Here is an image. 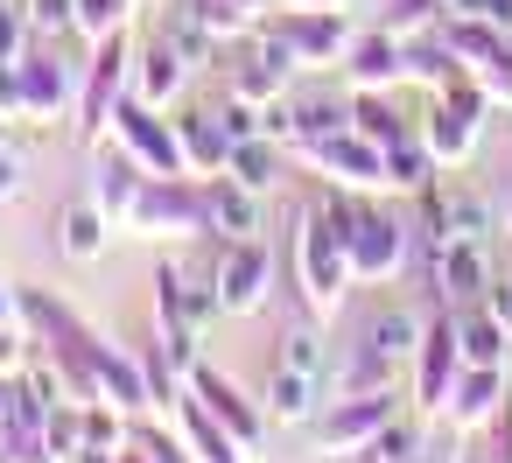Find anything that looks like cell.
<instances>
[{"label":"cell","instance_id":"16","mask_svg":"<svg viewBox=\"0 0 512 463\" xmlns=\"http://www.w3.org/2000/svg\"><path fill=\"white\" fill-rule=\"evenodd\" d=\"M197 183H204V225L218 239H260V197L246 183H232L225 169L218 176H197Z\"/></svg>","mask_w":512,"mask_h":463},{"label":"cell","instance_id":"2","mask_svg":"<svg viewBox=\"0 0 512 463\" xmlns=\"http://www.w3.org/2000/svg\"><path fill=\"white\" fill-rule=\"evenodd\" d=\"M484 85L470 78V71H456L442 92H435V106L421 113V141H428V155L442 162V169H456V162H470V148H477V127H484Z\"/></svg>","mask_w":512,"mask_h":463},{"label":"cell","instance_id":"22","mask_svg":"<svg viewBox=\"0 0 512 463\" xmlns=\"http://www.w3.org/2000/svg\"><path fill=\"white\" fill-rule=\"evenodd\" d=\"M176 141H183L190 176H218V169H225V155H232V134H225V120H218V113H183V120H176Z\"/></svg>","mask_w":512,"mask_h":463},{"label":"cell","instance_id":"12","mask_svg":"<svg viewBox=\"0 0 512 463\" xmlns=\"http://www.w3.org/2000/svg\"><path fill=\"white\" fill-rule=\"evenodd\" d=\"M456 372H463V351H456V323H449V309H442V316L421 330V351H414V400H421L428 414H449Z\"/></svg>","mask_w":512,"mask_h":463},{"label":"cell","instance_id":"40","mask_svg":"<svg viewBox=\"0 0 512 463\" xmlns=\"http://www.w3.org/2000/svg\"><path fill=\"white\" fill-rule=\"evenodd\" d=\"M463 463H484V456H463Z\"/></svg>","mask_w":512,"mask_h":463},{"label":"cell","instance_id":"4","mask_svg":"<svg viewBox=\"0 0 512 463\" xmlns=\"http://www.w3.org/2000/svg\"><path fill=\"white\" fill-rule=\"evenodd\" d=\"M295 155L330 176L337 190H386V148L365 141L358 127H337V134H316V141H295Z\"/></svg>","mask_w":512,"mask_h":463},{"label":"cell","instance_id":"39","mask_svg":"<svg viewBox=\"0 0 512 463\" xmlns=\"http://www.w3.org/2000/svg\"><path fill=\"white\" fill-rule=\"evenodd\" d=\"M505 232H512V190H505Z\"/></svg>","mask_w":512,"mask_h":463},{"label":"cell","instance_id":"3","mask_svg":"<svg viewBox=\"0 0 512 463\" xmlns=\"http://www.w3.org/2000/svg\"><path fill=\"white\" fill-rule=\"evenodd\" d=\"M127 225L148 232V239H197V232H211L204 225V183L197 176H148L134 211H127Z\"/></svg>","mask_w":512,"mask_h":463},{"label":"cell","instance_id":"26","mask_svg":"<svg viewBox=\"0 0 512 463\" xmlns=\"http://www.w3.org/2000/svg\"><path fill=\"white\" fill-rule=\"evenodd\" d=\"M435 155H428V141H421V127H407L393 148H386V190H407V197H421L428 183H435Z\"/></svg>","mask_w":512,"mask_h":463},{"label":"cell","instance_id":"37","mask_svg":"<svg viewBox=\"0 0 512 463\" xmlns=\"http://www.w3.org/2000/svg\"><path fill=\"white\" fill-rule=\"evenodd\" d=\"M288 8H344V0H288Z\"/></svg>","mask_w":512,"mask_h":463},{"label":"cell","instance_id":"36","mask_svg":"<svg viewBox=\"0 0 512 463\" xmlns=\"http://www.w3.org/2000/svg\"><path fill=\"white\" fill-rule=\"evenodd\" d=\"M113 463H155V456H148V449H141V442H134V449H120V456H113Z\"/></svg>","mask_w":512,"mask_h":463},{"label":"cell","instance_id":"13","mask_svg":"<svg viewBox=\"0 0 512 463\" xmlns=\"http://www.w3.org/2000/svg\"><path fill=\"white\" fill-rule=\"evenodd\" d=\"M127 78H134V57H127V36H106L92 71H85V141H99L127 99Z\"/></svg>","mask_w":512,"mask_h":463},{"label":"cell","instance_id":"17","mask_svg":"<svg viewBox=\"0 0 512 463\" xmlns=\"http://www.w3.org/2000/svg\"><path fill=\"white\" fill-rule=\"evenodd\" d=\"M449 323H456V351H463V365H505V351H512V323H505L491 302L449 309Z\"/></svg>","mask_w":512,"mask_h":463},{"label":"cell","instance_id":"7","mask_svg":"<svg viewBox=\"0 0 512 463\" xmlns=\"http://www.w3.org/2000/svg\"><path fill=\"white\" fill-rule=\"evenodd\" d=\"M400 414V393L393 386H372V393H337V407L323 414V428H316V449L323 456H358L386 421Z\"/></svg>","mask_w":512,"mask_h":463},{"label":"cell","instance_id":"28","mask_svg":"<svg viewBox=\"0 0 512 463\" xmlns=\"http://www.w3.org/2000/svg\"><path fill=\"white\" fill-rule=\"evenodd\" d=\"M106 239H113V218H106V211H99L92 197L64 211V253H71L78 267H92V260L106 253Z\"/></svg>","mask_w":512,"mask_h":463},{"label":"cell","instance_id":"10","mask_svg":"<svg viewBox=\"0 0 512 463\" xmlns=\"http://www.w3.org/2000/svg\"><path fill=\"white\" fill-rule=\"evenodd\" d=\"M211 281H218V302L225 316H253L267 302V281H274V260L260 239H225L218 260H211Z\"/></svg>","mask_w":512,"mask_h":463},{"label":"cell","instance_id":"6","mask_svg":"<svg viewBox=\"0 0 512 463\" xmlns=\"http://www.w3.org/2000/svg\"><path fill=\"white\" fill-rule=\"evenodd\" d=\"M428 288L442 309H470L491 295V253L484 239H435L428 246Z\"/></svg>","mask_w":512,"mask_h":463},{"label":"cell","instance_id":"8","mask_svg":"<svg viewBox=\"0 0 512 463\" xmlns=\"http://www.w3.org/2000/svg\"><path fill=\"white\" fill-rule=\"evenodd\" d=\"M344 260H351V281H393L400 260H407V225L393 211L358 204V218L344 232Z\"/></svg>","mask_w":512,"mask_h":463},{"label":"cell","instance_id":"11","mask_svg":"<svg viewBox=\"0 0 512 463\" xmlns=\"http://www.w3.org/2000/svg\"><path fill=\"white\" fill-rule=\"evenodd\" d=\"M267 29L295 50V64H330V57L351 50V22H344V8H281V22H267Z\"/></svg>","mask_w":512,"mask_h":463},{"label":"cell","instance_id":"25","mask_svg":"<svg viewBox=\"0 0 512 463\" xmlns=\"http://www.w3.org/2000/svg\"><path fill=\"white\" fill-rule=\"evenodd\" d=\"M141 183H148V169L120 148L113 162H99V183H92V204L113 218V225H127V211H134V197H141Z\"/></svg>","mask_w":512,"mask_h":463},{"label":"cell","instance_id":"20","mask_svg":"<svg viewBox=\"0 0 512 463\" xmlns=\"http://www.w3.org/2000/svg\"><path fill=\"white\" fill-rule=\"evenodd\" d=\"M176 407V428H183V449H190V463H246V449L204 414V400H169Z\"/></svg>","mask_w":512,"mask_h":463},{"label":"cell","instance_id":"15","mask_svg":"<svg viewBox=\"0 0 512 463\" xmlns=\"http://www.w3.org/2000/svg\"><path fill=\"white\" fill-rule=\"evenodd\" d=\"M421 330H428V323H414V309H400V302H393V309H372V323H365V337H358V358L393 379L400 358L421 351Z\"/></svg>","mask_w":512,"mask_h":463},{"label":"cell","instance_id":"38","mask_svg":"<svg viewBox=\"0 0 512 463\" xmlns=\"http://www.w3.org/2000/svg\"><path fill=\"white\" fill-rule=\"evenodd\" d=\"M8 400H15V386H0V414H8Z\"/></svg>","mask_w":512,"mask_h":463},{"label":"cell","instance_id":"30","mask_svg":"<svg viewBox=\"0 0 512 463\" xmlns=\"http://www.w3.org/2000/svg\"><path fill=\"white\" fill-rule=\"evenodd\" d=\"M358 463H421V428H414L407 414H393V421L358 449Z\"/></svg>","mask_w":512,"mask_h":463},{"label":"cell","instance_id":"18","mask_svg":"<svg viewBox=\"0 0 512 463\" xmlns=\"http://www.w3.org/2000/svg\"><path fill=\"white\" fill-rule=\"evenodd\" d=\"M323 386H330L323 372H302V365H281V358H274V372H267V393H260V407H267V421L295 428V421H309V414H316Z\"/></svg>","mask_w":512,"mask_h":463},{"label":"cell","instance_id":"27","mask_svg":"<svg viewBox=\"0 0 512 463\" xmlns=\"http://www.w3.org/2000/svg\"><path fill=\"white\" fill-rule=\"evenodd\" d=\"M288 113H295V141H316V134L351 127V92H302L288 99Z\"/></svg>","mask_w":512,"mask_h":463},{"label":"cell","instance_id":"9","mask_svg":"<svg viewBox=\"0 0 512 463\" xmlns=\"http://www.w3.org/2000/svg\"><path fill=\"white\" fill-rule=\"evenodd\" d=\"M190 400H204V414H211V421H218L246 456L267 442V407H260V400H246L218 365H190Z\"/></svg>","mask_w":512,"mask_h":463},{"label":"cell","instance_id":"35","mask_svg":"<svg viewBox=\"0 0 512 463\" xmlns=\"http://www.w3.org/2000/svg\"><path fill=\"white\" fill-rule=\"evenodd\" d=\"M8 197H22V162L0 148V204H8Z\"/></svg>","mask_w":512,"mask_h":463},{"label":"cell","instance_id":"1","mask_svg":"<svg viewBox=\"0 0 512 463\" xmlns=\"http://www.w3.org/2000/svg\"><path fill=\"white\" fill-rule=\"evenodd\" d=\"M288 274H295V288H302V316H309V323H330L337 302H344V288H351V260H344V232L330 225L323 204L302 211V225H295V239H288Z\"/></svg>","mask_w":512,"mask_h":463},{"label":"cell","instance_id":"32","mask_svg":"<svg viewBox=\"0 0 512 463\" xmlns=\"http://www.w3.org/2000/svg\"><path fill=\"white\" fill-rule=\"evenodd\" d=\"M22 15H29L36 36H71L78 29V0H29Z\"/></svg>","mask_w":512,"mask_h":463},{"label":"cell","instance_id":"19","mask_svg":"<svg viewBox=\"0 0 512 463\" xmlns=\"http://www.w3.org/2000/svg\"><path fill=\"white\" fill-rule=\"evenodd\" d=\"M505 400H512L505 393V365H463L456 386H449V421L456 428H484Z\"/></svg>","mask_w":512,"mask_h":463},{"label":"cell","instance_id":"34","mask_svg":"<svg viewBox=\"0 0 512 463\" xmlns=\"http://www.w3.org/2000/svg\"><path fill=\"white\" fill-rule=\"evenodd\" d=\"M22 36H29V15L0 8V64H22Z\"/></svg>","mask_w":512,"mask_h":463},{"label":"cell","instance_id":"23","mask_svg":"<svg viewBox=\"0 0 512 463\" xmlns=\"http://www.w3.org/2000/svg\"><path fill=\"white\" fill-rule=\"evenodd\" d=\"M22 92H29V120H36V127L57 120V113L71 106V64H57V57H22Z\"/></svg>","mask_w":512,"mask_h":463},{"label":"cell","instance_id":"33","mask_svg":"<svg viewBox=\"0 0 512 463\" xmlns=\"http://www.w3.org/2000/svg\"><path fill=\"white\" fill-rule=\"evenodd\" d=\"M0 120H29V92H22V64H0Z\"/></svg>","mask_w":512,"mask_h":463},{"label":"cell","instance_id":"21","mask_svg":"<svg viewBox=\"0 0 512 463\" xmlns=\"http://www.w3.org/2000/svg\"><path fill=\"white\" fill-rule=\"evenodd\" d=\"M183 78H190V57L176 50V43H148L141 50V71H134V99H148V106H169L176 92H183Z\"/></svg>","mask_w":512,"mask_h":463},{"label":"cell","instance_id":"5","mask_svg":"<svg viewBox=\"0 0 512 463\" xmlns=\"http://www.w3.org/2000/svg\"><path fill=\"white\" fill-rule=\"evenodd\" d=\"M113 134H120V148H127L148 176H190L183 141H176V120H162V106H148V99H120Z\"/></svg>","mask_w":512,"mask_h":463},{"label":"cell","instance_id":"24","mask_svg":"<svg viewBox=\"0 0 512 463\" xmlns=\"http://www.w3.org/2000/svg\"><path fill=\"white\" fill-rule=\"evenodd\" d=\"M225 176H232V183H246L253 197H267V190L281 183V141H274V134L232 141V155H225Z\"/></svg>","mask_w":512,"mask_h":463},{"label":"cell","instance_id":"29","mask_svg":"<svg viewBox=\"0 0 512 463\" xmlns=\"http://www.w3.org/2000/svg\"><path fill=\"white\" fill-rule=\"evenodd\" d=\"M351 127H358L365 141H379V148H393V141L407 134V120H400L393 92H351Z\"/></svg>","mask_w":512,"mask_h":463},{"label":"cell","instance_id":"14","mask_svg":"<svg viewBox=\"0 0 512 463\" xmlns=\"http://www.w3.org/2000/svg\"><path fill=\"white\" fill-rule=\"evenodd\" d=\"M344 78H351V92H393V85H407V43H393L386 29L351 36V50H344Z\"/></svg>","mask_w":512,"mask_h":463},{"label":"cell","instance_id":"31","mask_svg":"<svg viewBox=\"0 0 512 463\" xmlns=\"http://www.w3.org/2000/svg\"><path fill=\"white\" fill-rule=\"evenodd\" d=\"M127 8H134V0H78V36H92V43L120 36L127 29Z\"/></svg>","mask_w":512,"mask_h":463}]
</instances>
